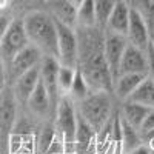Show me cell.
<instances>
[{
  "label": "cell",
  "mask_w": 154,
  "mask_h": 154,
  "mask_svg": "<svg viewBox=\"0 0 154 154\" xmlns=\"http://www.w3.org/2000/svg\"><path fill=\"white\" fill-rule=\"evenodd\" d=\"M42 59H43V54L40 53V49L29 43L28 46H25L17 56H14V59L5 66L6 79H11L14 82L25 71H28L29 68H32L35 65H40Z\"/></svg>",
  "instance_id": "52a82bcc"
},
{
  "label": "cell",
  "mask_w": 154,
  "mask_h": 154,
  "mask_svg": "<svg viewBox=\"0 0 154 154\" xmlns=\"http://www.w3.org/2000/svg\"><path fill=\"white\" fill-rule=\"evenodd\" d=\"M91 93H93V88L89 86L88 80L85 79V75L80 72L79 68H77V72H75V77H74V82L71 85L68 97L72 99L74 102H79V100L85 99L86 96H89Z\"/></svg>",
  "instance_id": "44dd1931"
},
{
  "label": "cell",
  "mask_w": 154,
  "mask_h": 154,
  "mask_svg": "<svg viewBox=\"0 0 154 154\" xmlns=\"http://www.w3.org/2000/svg\"><path fill=\"white\" fill-rule=\"evenodd\" d=\"M68 2H69V3H71L74 8H79V6H80L83 2H85V0H68Z\"/></svg>",
  "instance_id": "f546056e"
},
{
  "label": "cell",
  "mask_w": 154,
  "mask_h": 154,
  "mask_svg": "<svg viewBox=\"0 0 154 154\" xmlns=\"http://www.w3.org/2000/svg\"><path fill=\"white\" fill-rule=\"evenodd\" d=\"M152 130H154V108H151L148 111L146 117H145V120H143V123H142V126H140L139 131H140V134H142V137H143L148 133H151Z\"/></svg>",
  "instance_id": "d4e9b609"
},
{
  "label": "cell",
  "mask_w": 154,
  "mask_h": 154,
  "mask_svg": "<svg viewBox=\"0 0 154 154\" xmlns=\"http://www.w3.org/2000/svg\"><path fill=\"white\" fill-rule=\"evenodd\" d=\"M29 109L34 112V114H38V116H43L49 111V108L53 106V103H51V99H49V94L46 91V88L43 85L42 80H38L35 89L32 91L28 103Z\"/></svg>",
  "instance_id": "2e32d148"
},
{
  "label": "cell",
  "mask_w": 154,
  "mask_h": 154,
  "mask_svg": "<svg viewBox=\"0 0 154 154\" xmlns=\"http://www.w3.org/2000/svg\"><path fill=\"white\" fill-rule=\"evenodd\" d=\"M19 103L12 88L0 93V134H8L16 120V105Z\"/></svg>",
  "instance_id": "7c38bea8"
},
{
  "label": "cell",
  "mask_w": 154,
  "mask_h": 154,
  "mask_svg": "<svg viewBox=\"0 0 154 154\" xmlns=\"http://www.w3.org/2000/svg\"><path fill=\"white\" fill-rule=\"evenodd\" d=\"M130 12H131V5L128 3V0H117L108 17L105 31L126 35L128 25H130Z\"/></svg>",
  "instance_id": "4fadbf2b"
},
{
  "label": "cell",
  "mask_w": 154,
  "mask_h": 154,
  "mask_svg": "<svg viewBox=\"0 0 154 154\" xmlns=\"http://www.w3.org/2000/svg\"><path fill=\"white\" fill-rule=\"evenodd\" d=\"M46 11L57 22L75 28L77 25V8H74L68 0H45Z\"/></svg>",
  "instance_id": "5bb4252c"
},
{
  "label": "cell",
  "mask_w": 154,
  "mask_h": 154,
  "mask_svg": "<svg viewBox=\"0 0 154 154\" xmlns=\"http://www.w3.org/2000/svg\"><path fill=\"white\" fill-rule=\"evenodd\" d=\"M119 125H120V136H122V143L126 152L133 151L134 148L140 146L142 143V134L137 128H134L133 125H130L125 119H119Z\"/></svg>",
  "instance_id": "d6986e66"
},
{
  "label": "cell",
  "mask_w": 154,
  "mask_h": 154,
  "mask_svg": "<svg viewBox=\"0 0 154 154\" xmlns=\"http://www.w3.org/2000/svg\"><path fill=\"white\" fill-rule=\"evenodd\" d=\"M151 108H146L140 103H136V102H131V100H125L123 102V106H122V112H120V117L125 119L130 125H133L134 128L140 130L142 126L146 114Z\"/></svg>",
  "instance_id": "e0dca14e"
},
{
  "label": "cell",
  "mask_w": 154,
  "mask_h": 154,
  "mask_svg": "<svg viewBox=\"0 0 154 154\" xmlns=\"http://www.w3.org/2000/svg\"><path fill=\"white\" fill-rule=\"evenodd\" d=\"M23 25L29 43L40 49L43 56L57 59L59 51L56 19L46 9H31L23 16Z\"/></svg>",
  "instance_id": "6da1fadb"
},
{
  "label": "cell",
  "mask_w": 154,
  "mask_h": 154,
  "mask_svg": "<svg viewBox=\"0 0 154 154\" xmlns=\"http://www.w3.org/2000/svg\"><path fill=\"white\" fill-rule=\"evenodd\" d=\"M75 26H83V28L97 26L94 0H85V2L77 8V25Z\"/></svg>",
  "instance_id": "ffe728a7"
},
{
  "label": "cell",
  "mask_w": 154,
  "mask_h": 154,
  "mask_svg": "<svg viewBox=\"0 0 154 154\" xmlns=\"http://www.w3.org/2000/svg\"><path fill=\"white\" fill-rule=\"evenodd\" d=\"M146 57H148V79H151L154 82V46L149 43L148 49H146Z\"/></svg>",
  "instance_id": "4316f807"
},
{
  "label": "cell",
  "mask_w": 154,
  "mask_h": 154,
  "mask_svg": "<svg viewBox=\"0 0 154 154\" xmlns=\"http://www.w3.org/2000/svg\"><path fill=\"white\" fill-rule=\"evenodd\" d=\"M126 154H151V151L146 148V146H143V145H140V146H137V148H134L133 151H130V152H126Z\"/></svg>",
  "instance_id": "83f0119b"
},
{
  "label": "cell",
  "mask_w": 154,
  "mask_h": 154,
  "mask_svg": "<svg viewBox=\"0 0 154 154\" xmlns=\"http://www.w3.org/2000/svg\"><path fill=\"white\" fill-rule=\"evenodd\" d=\"M56 123L63 140L72 143L77 137V111L74 108V100L68 96H62L57 102Z\"/></svg>",
  "instance_id": "5b68a950"
},
{
  "label": "cell",
  "mask_w": 154,
  "mask_h": 154,
  "mask_svg": "<svg viewBox=\"0 0 154 154\" xmlns=\"http://www.w3.org/2000/svg\"><path fill=\"white\" fill-rule=\"evenodd\" d=\"M29 2H34V0H12V5H16V3H29ZM45 2V0H43Z\"/></svg>",
  "instance_id": "4dcf8cb0"
},
{
  "label": "cell",
  "mask_w": 154,
  "mask_h": 154,
  "mask_svg": "<svg viewBox=\"0 0 154 154\" xmlns=\"http://www.w3.org/2000/svg\"><path fill=\"white\" fill-rule=\"evenodd\" d=\"M151 45L154 46V28L151 29Z\"/></svg>",
  "instance_id": "1f68e13d"
},
{
  "label": "cell",
  "mask_w": 154,
  "mask_h": 154,
  "mask_svg": "<svg viewBox=\"0 0 154 154\" xmlns=\"http://www.w3.org/2000/svg\"><path fill=\"white\" fill-rule=\"evenodd\" d=\"M12 17L9 11H0V42H2V38L6 32V29L9 28V25L12 22Z\"/></svg>",
  "instance_id": "484cf974"
},
{
  "label": "cell",
  "mask_w": 154,
  "mask_h": 154,
  "mask_svg": "<svg viewBox=\"0 0 154 154\" xmlns=\"http://www.w3.org/2000/svg\"><path fill=\"white\" fill-rule=\"evenodd\" d=\"M117 0H94L96 5V19H97V26L105 29L108 17L111 14V11L116 5Z\"/></svg>",
  "instance_id": "cb8c5ba5"
},
{
  "label": "cell",
  "mask_w": 154,
  "mask_h": 154,
  "mask_svg": "<svg viewBox=\"0 0 154 154\" xmlns=\"http://www.w3.org/2000/svg\"><path fill=\"white\" fill-rule=\"evenodd\" d=\"M77 114L93 128L99 131L111 114V99L108 91H93L89 96L77 102Z\"/></svg>",
  "instance_id": "7a4b0ae2"
},
{
  "label": "cell",
  "mask_w": 154,
  "mask_h": 154,
  "mask_svg": "<svg viewBox=\"0 0 154 154\" xmlns=\"http://www.w3.org/2000/svg\"><path fill=\"white\" fill-rule=\"evenodd\" d=\"M75 72H77V68L65 66V65L59 66V71H57V86H59L60 97L69 94V89H71V85L74 82Z\"/></svg>",
  "instance_id": "7402d4cb"
},
{
  "label": "cell",
  "mask_w": 154,
  "mask_h": 154,
  "mask_svg": "<svg viewBox=\"0 0 154 154\" xmlns=\"http://www.w3.org/2000/svg\"><path fill=\"white\" fill-rule=\"evenodd\" d=\"M126 38L131 45L146 51L149 43H151V32L148 28V23L142 17L139 11H136L131 6L130 12V25H128V31H126Z\"/></svg>",
  "instance_id": "ba28073f"
},
{
  "label": "cell",
  "mask_w": 154,
  "mask_h": 154,
  "mask_svg": "<svg viewBox=\"0 0 154 154\" xmlns=\"http://www.w3.org/2000/svg\"><path fill=\"white\" fill-rule=\"evenodd\" d=\"M146 74H119L112 82V93L120 100H126L145 80Z\"/></svg>",
  "instance_id": "9a60e30c"
},
{
  "label": "cell",
  "mask_w": 154,
  "mask_h": 154,
  "mask_svg": "<svg viewBox=\"0 0 154 154\" xmlns=\"http://www.w3.org/2000/svg\"><path fill=\"white\" fill-rule=\"evenodd\" d=\"M146 72H148L146 51L128 42L120 60L119 74H146Z\"/></svg>",
  "instance_id": "9c48e42d"
},
{
  "label": "cell",
  "mask_w": 154,
  "mask_h": 154,
  "mask_svg": "<svg viewBox=\"0 0 154 154\" xmlns=\"http://www.w3.org/2000/svg\"><path fill=\"white\" fill-rule=\"evenodd\" d=\"M126 100L136 102V103H140L146 108H154V82L148 79V75H146L145 80L136 88V91Z\"/></svg>",
  "instance_id": "ac0fdd59"
},
{
  "label": "cell",
  "mask_w": 154,
  "mask_h": 154,
  "mask_svg": "<svg viewBox=\"0 0 154 154\" xmlns=\"http://www.w3.org/2000/svg\"><path fill=\"white\" fill-rule=\"evenodd\" d=\"M60 63L56 57H48L43 56L40 62V80L43 82L46 91L49 94L51 103L53 106H57V102L60 99L59 86H57V71H59Z\"/></svg>",
  "instance_id": "8fae6325"
},
{
  "label": "cell",
  "mask_w": 154,
  "mask_h": 154,
  "mask_svg": "<svg viewBox=\"0 0 154 154\" xmlns=\"http://www.w3.org/2000/svg\"><path fill=\"white\" fill-rule=\"evenodd\" d=\"M29 45V38L23 25V19H12L9 28L6 29L0 42V62L6 66L20 51Z\"/></svg>",
  "instance_id": "3957f363"
},
{
  "label": "cell",
  "mask_w": 154,
  "mask_h": 154,
  "mask_svg": "<svg viewBox=\"0 0 154 154\" xmlns=\"http://www.w3.org/2000/svg\"><path fill=\"white\" fill-rule=\"evenodd\" d=\"M38 80H40V65H35V66L29 68L28 71L20 74L14 80V83H12V91H14V96H16L19 103H22V105L28 103V100H29L32 91L35 89Z\"/></svg>",
  "instance_id": "30bf717a"
},
{
  "label": "cell",
  "mask_w": 154,
  "mask_h": 154,
  "mask_svg": "<svg viewBox=\"0 0 154 154\" xmlns=\"http://www.w3.org/2000/svg\"><path fill=\"white\" fill-rule=\"evenodd\" d=\"M128 45V38L123 34H116L111 31H105V40H103V53H105V60L109 68V72L114 79L119 75V66L120 60L123 56V51Z\"/></svg>",
  "instance_id": "8992f818"
},
{
  "label": "cell",
  "mask_w": 154,
  "mask_h": 154,
  "mask_svg": "<svg viewBox=\"0 0 154 154\" xmlns=\"http://www.w3.org/2000/svg\"><path fill=\"white\" fill-rule=\"evenodd\" d=\"M128 3L142 14L151 32V29L154 28V0H128Z\"/></svg>",
  "instance_id": "603a6c76"
},
{
  "label": "cell",
  "mask_w": 154,
  "mask_h": 154,
  "mask_svg": "<svg viewBox=\"0 0 154 154\" xmlns=\"http://www.w3.org/2000/svg\"><path fill=\"white\" fill-rule=\"evenodd\" d=\"M12 6V0H0V11H9Z\"/></svg>",
  "instance_id": "f1b7e54d"
},
{
  "label": "cell",
  "mask_w": 154,
  "mask_h": 154,
  "mask_svg": "<svg viewBox=\"0 0 154 154\" xmlns=\"http://www.w3.org/2000/svg\"><path fill=\"white\" fill-rule=\"evenodd\" d=\"M57 25V60L60 65L77 68L79 63V38L77 31L72 26L63 25L56 20Z\"/></svg>",
  "instance_id": "277c9868"
}]
</instances>
